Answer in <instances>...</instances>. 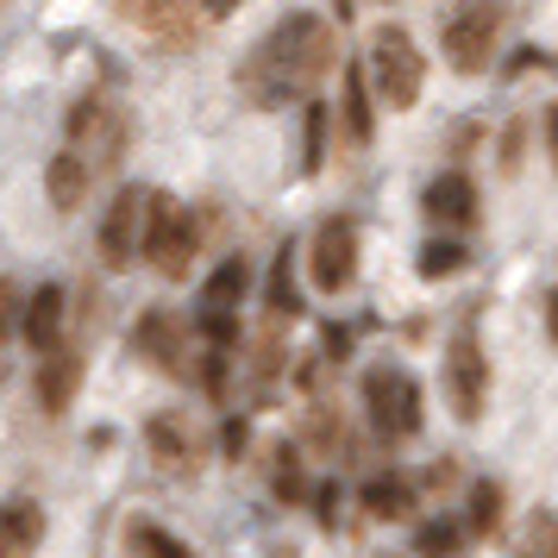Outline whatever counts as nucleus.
I'll use <instances>...</instances> for the list:
<instances>
[{
	"instance_id": "7ed1b4c3",
	"label": "nucleus",
	"mask_w": 558,
	"mask_h": 558,
	"mask_svg": "<svg viewBox=\"0 0 558 558\" xmlns=\"http://www.w3.org/2000/svg\"><path fill=\"white\" fill-rule=\"evenodd\" d=\"M371 88H377V101L396 107V113H408V107L427 95V57L414 45V32L396 26V20L371 32Z\"/></svg>"
},
{
	"instance_id": "2eb2a0df",
	"label": "nucleus",
	"mask_w": 558,
	"mask_h": 558,
	"mask_svg": "<svg viewBox=\"0 0 558 558\" xmlns=\"http://www.w3.org/2000/svg\"><path fill=\"white\" fill-rule=\"evenodd\" d=\"M88 182H95V170H88V157L70 151V145L45 163V195H51L57 214H76V207L88 202Z\"/></svg>"
},
{
	"instance_id": "39448f33",
	"label": "nucleus",
	"mask_w": 558,
	"mask_h": 558,
	"mask_svg": "<svg viewBox=\"0 0 558 558\" xmlns=\"http://www.w3.org/2000/svg\"><path fill=\"white\" fill-rule=\"evenodd\" d=\"M496 38H502V0H458L439 26V51L458 76H483L496 57Z\"/></svg>"
},
{
	"instance_id": "4468645a",
	"label": "nucleus",
	"mask_w": 558,
	"mask_h": 558,
	"mask_svg": "<svg viewBox=\"0 0 558 558\" xmlns=\"http://www.w3.org/2000/svg\"><path fill=\"white\" fill-rule=\"evenodd\" d=\"M414 502H421V489H414L402 471H377V477L357 483V508H364L371 521H408Z\"/></svg>"
},
{
	"instance_id": "5701e85b",
	"label": "nucleus",
	"mask_w": 558,
	"mask_h": 558,
	"mask_svg": "<svg viewBox=\"0 0 558 558\" xmlns=\"http://www.w3.org/2000/svg\"><path fill=\"white\" fill-rule=\"evenodd\" d=\"M514 558H558V508H533L527 521H521Z\"/></svg>"
},
{
	"instance_id": "a211bd4d",
	"label": "nucleus",
	"mask_w": 558,
	"mask_h": 558,
	"mask_svg": "<svg viewBox=\"0 0 558 558\" xmlns=\"http://www.w3.org/2000/svg\"><path fill=\"white\" fill-rule=\"evenodd\" d=\"M339 132H345V145H371V132H377V113H371V70H345L339 82Z\"/></svg>"
},
{
	"instance_id": "f257e3e1",
	"label": "nucleus",
	"mask_w": 558,
	"mask_h": 558,
	"mask_svg": "<svg viewBox=\"0 0 558 558\" xmlns=\"http://www.w3.org/2000/svg\"><path fill=\"white\" fill-rule=\"evenodd\" d=\"M339 63V45H332V26L320 13H289L264 32V45L245 57L239 70V88L252 95L257 107H282V101H314V88L332 76Z\"/></svg>"
},
{
	"instance_id": "0eeeda50",
	"label": "nucleus",
	"mask_w": 558,
	"mask_h": 558,
	"mask_svg": "<svg viewBox=\"0 0 558 558\" xmlns=\"http://www.w3.org/2000/svg\"><path fill=\"white\" fill-rule=\"evenodd\" d=\"M439 389H446V408L458 421H483V408H489V357H483V339L471 327L452 332L446 364H439Z\"/></svg>"
},
{
	"instance_id": "bb28decb",
	"label": "nucleus",
	"mask_w": 558,
	"mask_h": 558,
	"mask_svg": "<svg viewBox=\"0 0 558 558\" xmlns=\"http://www.w3.org/2000/svg\"><path fill=\"white\" fill-rule=\"evenodd\" d=\"M20 314H26V295H20L13 282L0 277V345H7L13 332H20Z\"/></svg>"
},
{
	"instance_id": "412c9836",
	"label": "nucleus",
	"mask_w": 558,
	"mask_h": 558,
	"mask_svg": "<svg viewBox=\"0 0 558 558\" xmlns=\"http://www.w3.org/2000/svg\"><path fill=\"white\" fill-rule=\"evenodd\" d=\"M464 264H471V252H464V239H458V232H439V239H427V245H421V277H427V282L458 277Z\"/></svg>"
},
{
	"instance_id": "6ab92c4d",
	"label": "nucleus",
	"mask_w": 558,
	"mask_h": 558,
	"mask_svg": "<svg viewBox=\"0 0 558 558\" xmlns=\"http://www.w3.org/2000/svg\"><path fill=\"white\" fill-rule=\"evenodd\" d=\"M508 521V489L496 477H477L471 483V502H464V533L471 539H496Z\"/></svg>"
},
{
	"instance_id": "ddd939ff",
	"label": "nucleus",
	"mask_w": 558,
	"mask_h": 558,
	"mask_svg": "<svg viewBox=\"0 0 558 558\" xmlns=\"http://www.w3.org/2000/svg\"><path fill=\"white\" fill-rule=\"evenodd\" d=\"M76 389H82V352L76 345L38 352V408H45V414H63V408L76 402Z\"/></svg>"
},
{
	"instance_id": "2f4dec72",
	"label": "nucleus",
	"mask_w": 558,
	"mask_h": 558,
	"mask_svg": "<svg viewBox=\"0 0 558 558\" xmlns=\"http://www.w3.org/2000/svg\"><path fill=\"white\" fill-rule=\"evenodd\" d=\"M113 7H120L126 20H145V26H151V20H157V7H163V0H113Z\"/></svg>"
},
{
	"instance_id": "6e6552de",
	"label": "nucleus",
	"mask_w": 558,
	"mask_h": 558,
	"mask_svg": "<svg viewBox=\"0 0 558 558\" xmlns=\"http://www.w3.org/2000/svg\"><path fill=\"white\" fill-rule=\"evenodd\" d=\"M145 452H151V464L163 477L189 483V477H202V464H207V433L182 408H163V414L145 421Z\"/></svg>"
},
{
	"instance_id": "f03ea898",
	"label": "nucleus",
	"mask_w": 558,
	"mask_h": 558,
	"mask_svg": "<svg viewBox=\"0 0 558 558\" xmlns=\"http://www.w3.org/2000/svg\"><path fill=\"white\" fill-rule=\"evenodd\" d=\"M357 396H364V414H371L377 439H389V446L414 439L427 427V396H421L414 371H402V364H371L364 383H357Z\"/></svg>"
},
{
	"instance_id": "aec40b11",
	"label": "nucleus",
	"mask_w": 558,
	"mask_h": 558,
	"mask_svg": "<svg viewBox=\"0 0 558 558\" xmlns=\"http://www.w3.org/2000/svg\"><path fill=\"white\" fill-rule=\"evenodd\" d=\"M270 489H277V502H289V508H302L307 502V471H302V452L295 446H270Z\"/></svg>"
},
{
	"instance_id": "a878e982",
	"label": "nucleus",
	"mask_w": 558,
	"mask_h": 558,
	"mask_svg": "<svg viewBox=\"0 0 558 558\" xmlns=\"http://www.w3.org/2000/svg\"><path fill=\"white\" fill-rule=\"evenodd\" d=\"M320 157H327V107L302 101V177L320 170Z\"/></svg>"
},
{
	"instance_id": "f704fd0d",
	"label": "nucleus",
	"mask_w": 558,
	"mask_h": 558,
	"mask_svg": "<svg viewBox=\"0 0 558 558\" xmlns=\"http://www.w3.org/2000/svg\"><path fill=\"white\" fill-rule=\"evenodd\" d=\"M320 521H327V527H332V521H339V489H332V483H327V489H320Z\"/></svg>"
},
{
	"instance_id": "c85d7f7f",
	"label": "nucleus",
	"mask_w": 558,
	"mask_h": 558,
	"mask_svg": "<svg viewBox=\"0 0 558 558\" xmlns=\"http://www.w3.org/2000/svg\"><path fill=\"white\" fill-rule=\"evenodd\" d=\"M521 145H527V132H521V120H514V126L502 132V145H496V163H502L508 177L521 170Z\"/></svg>"
},
{
	"instance_id": "9b49d317",
	"label": "nucleus",
	"mask_w": 558,
	"mask_h": 558,
	"mask_svg": "<svg viewBox=\"0 0 558 558\" xmlns=\"http://www.w3.org/2000/svg\"><path fill=\"white\" fill-rule=\"evenodd\" d=\"M145 214H151V189L126 182L113 195V207L101 214V264L107 270H126V264L145 257Z\"/></svg>"
},
{
	"instance_id": "7c9ffc66",
	"label": "nucleus",
	"mask_w": 558,
	"mask_h": 558,
	"mask_svg": "<svg viewBox=\"0 0 558 558\" xmlns=\"http://www.w3.org/2000/svg\"><path fill=\"white\" fill-rule=\"evenodd\" d=\"M539 132H546V157H553V177H558V101L546 107V120H539Z\"/></svg>"
},
{
	"instance_id": "e433bc0d",
	"label": "nucleus",
	"mask_w": 558,
	"mask_h": 558,
	"mask_svg": "<svg viewBox=\"0 0 558 558\" xmlns=\"http://www.w3.org/2000/svg\"><path fill=\"white\" fill-rule=\"evenodd\" d=\"M339 13H345V20H352V0H339Z\"/></svg>"
},
{
	"instance_id": "423d86ee",
	"label": "nucleus",
	"mask_w": 558,
	"mask_h": 558,
	"mask_svg": "<svg viewBox=\"0 0 558 558\" xmlns=\"http://www.w3.org/2000/svg\"><path fill=\"white\" fill-rule=\"evenodd\" d=\"M126 138H132V120L120 101H107V95H82L70 107V151L88 157V170H113L120 157H126Z\"/></svg>"
},
{
	"instance_id": "9d476101",
	"label": "nucleus",
	"mask_w": 558,
	"mask_h": 558,
	"mask_svg": "<svg viewBox=\"0 0 558 558\" xmlns=\"http://www.w3.org/2000/svg\"><path fill=\"white\" fill-rule=\"evenodd\" d=\"M132 352L151 357L163 377H195V327L182 320V314H170V307H145L138 314V327H132Z\"/></svg>"
},
{
	"instance_id": "f8f14e48",
	"label": "nucleus",
	"mask_w": 558,
	"mask_h": 558,
	"mask_svg": "<svg viewBox=\"0 0 558 558\" xmlns=\"http://www.w3.org/2000/svg\"><path fill=\"white\" fill-rule=\"evenodd\" d=\"M421 214L446 232L477 227V182L464 177V170H439V177L427 182V195H421Z\"/></svg>"
},
{
	"instance_id": "dca6fc26",
	"label": "nucleus",
	"mask_w": 558,
	"mask_h": 558,
	"mask_svg": "<svg viewBox=\"0 0 558 558\" xmlns=\"http://www.w3.org/2000/svg\"><path fill=\"white\" fill-rule=\"evenodd\" d=\"M38 539H45V508L32 502V496L0 502V558H32Z\"/></svg>"
},
{
	"instance_id": "4c0bfd02",
	"label": "nucleus",
	"mask_w": 558,
	"mask_h": 558,
	"mask_svg": "<svg viewBox=\"0 0 558 558\" xmlns=\"http://www.w3.org/2000/svg\"><path fill=\"white\" fill-rule=\"evenodd\" d=\"M277 558H295V553H277Z\"/></svg>"
},
{
	"instance_id": "4be33fe9",
	"label": "nucleus",
	"mask_w": 558,
	"mask_h": 558,
	"mask_svg": "<svg viewBox=\"0 0 558 558\" xmlns=\"http://www.w3.org/2000/svg\"><path fill=\"white\" fill-rule=\"evenodd\" d=\"M471 533H464V514H439V521H421V533H414V558H458V546H464Z\"/></svg>"
},
{
	"instance_id": "20e7f679",
	"label": "nucleus",
	"mask_w": 558,
	"mask_h": 558,
	"mask_svg": "<svg viewBox=\"0 0 558 558\" xmlns=\"http://www.w3.org/2000/svg\"><path fill=\"white\" fill-rule=\"evenodd\" d=\"M195 252H202V220L195 207H182L177 195L151 189V214H145V264H151L163 282H182L195 270Z\"/></svg>"
},
{
	"instance_id": "c756f323",
	"label": "nucleus",
	"mask_w": 558,
	"mask_h": 558,
	"mask_svg": "<svg viewBox=\"0 0 558 558\" xmlns=\"http://www.w3.org/2000/svg\"><path fill=\"white\" fill-rule=\"evenodd\" d=\"M189 7H195L202 20H227V13H239V7H245V0H189Z\"/></svg>"
},
{
	"instance_id": "b1692460",
	"label": "nucleus",
	"mask_w": 558,
	"mask_h": 558,
	"mask_svg": "<svg viewBox=\"0 0 558 558\" xmlns=\"http://www.w3.org/2000/svg\"><path fill=\"white\" fill-rule=\"evenodd\" d=\"M126 553L132 558H195L177 533H163L157 521H132V527H126Z\"/></svg>"
},
{
	"instance_id": "f3484780",
	"label": "nucleus",
	"mask_w": 558,
	"mask_h": 558,
	"mask_svg": "<svg viewBox=\"0 0 558 558\" xmlns=\"http://www.w3.org/2000/svg\"><path fill=\"white\" fill-rule=\"evenodd\" d=\"M20 332H26L32 352H51V345H63V289H57V282H45V289H32V295H26Z\"/></svg>"
},
{
	"instance_id": "393cba45",
	"label": "nucleus",
	"mask_w": 558,
	"mask_h": 558,
	"mask_svg": "<svg viewBox=\"0 0 558 558\" xmlns=\"http://www.w3.org/2000/svg\"><path fill=\"white\" fill-rule=\"evenodd\" d=\"M270 314H277V320L302 314V295H295V245L277 252V270H270Z\"/></svg>"
},
{
	"instance_id": "c9c22d12",
	"label": "nucleus",
	"mask_w": 558,
	"mask_h": 558,
	"mask_svg": "<svg viewBox=\"0 0 558 558\" xmlns=\"http://www.w3.org/2000/svg\"><path fill=\"white\" fill-rule=\"evenodd\" d=\"M546 339H553V345H558V289H553V295H546Z\"/></svg>"
},
{
	"instance_id": "473e14b6",
	"label": "nucleus",
	"mask_w": 558,
	"mask_h": 558,
	"mask_svg": "<svg viewBox=\"0 0 558 558\" xmlns=\"http://www.w3.org/2000/svg\"><path fill=\"white\" fill-rule=\"evenodd\" d=\"M245 439H252V433H245V421H227V433H220V446H227V458H239V452H245Z\"/></svg>"
},
{
	"instance_id": "72a5a7b5",
	"label": "nucleus",
	"mask_w": 558,
	"mask_h": 558,
	"mask_svg": "<svg viewBox=\"0 0 558 558\" xmlns=\"http://www.w3.org/2000/svg\"><path fill=\"white\" fill-rule=\"evenodd\" d=\"M352 352V332L345 327H327V357H345Z\"/></svg>"
},
{
	"instance_id": "1a4fd4ad",
	"label": "nucleus",
	"mask_w": 558,
	"mask_h": 558,
	"mask_svg": "<svg viewBox=\"0 0 558 558\" xmlns=\"http://www.w3.org/2000/svg\"><path fill=\"white\" fill-rule=\"evenodd\" d=\"M307 277H314V289L320 295H345L357 277V227L345 220V214H327L320 227H314V239H307Z\"/></svg>"
},
{
	"instance_id": "cd10ccee",
	"label": "nucleus",
	"mask_w": 558,
	"mask_h": 558,
	"mask_svg": "<svg viewBox=\"0 0 558 558\" xmlns=\"http://www.w3.org/2000/svg\"><path fill=\"white\" fill-rule=\"evenodd\" d=\"M458 477H464V471H458V458H433V464H427V477H421V489L446 496V489H458Z\"/></svg>"
}]
</instances>
